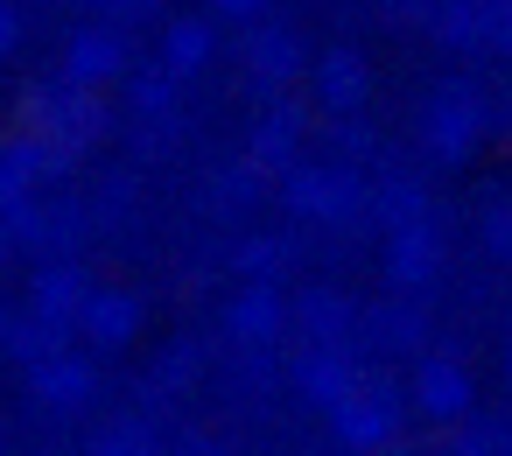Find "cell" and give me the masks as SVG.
<instances>
[{
	"mask_svg": "<svg viewBox=\"0 0 512 456\" xmlns=\"http://www.w3.org/2000/svg\"><path fill=\"white\" fill-rule=\"evenodd\" d=\"M330 421H337V435L351 449H379L393 435V393H351V400L330 407Z\"/></svg>",
	"mask_w": 512,
	"mask_h": 456,
	"instance_id": "obj_1",
	"label": "cell"
},
{
	"mask_svg": "<svg viewBox=\"0 0 512 456\" xmlns=\"http://www.w3.org/2000/svg\"><path fill=\"white\" fill-rule=\"evenodd\" d=\"M36 393H43L50 407H64V414H71V407H85V400H92V365H85V358H71V351L43 358V365H36Z\"/></svg>",
	"mask_w": 512,
	"mask_h": 456,
	"instance_id": "obj_2",
	"label": "cell"
},
{
	"mask_svg": "<svg viewBox=\"0 0 512 456\" xmlns=\"http://www.w3.org/2000/svg\"><path fill=\"white\" fill-rule=\"evenodd\" d=\"M225 323H232L239 344H274V337H281V295H274V288H246Z\"/></svg>",
	"mask_w": 512,
	"mask_h": 456,
	"instance_id": "obj_3",
	"label": "cell"
},
{
	"mask_svg": "<svg viewBox=\"0 0 512 456\" xmlns=\"http://www.w3.org/2000/svg\"><path fill=\"white\" fill-rule=\"evenodd\" d=\"M78 323H85L99 344H127V337L141 330V302H134V295H92Z\"/></svg>",
	"mask_w": 512,
	"mask_h": 456,
	"instance_id": "obj_4",
	"label": "cell"
},
{
	"mask_svg": "<svg viewBox=\"0 0 512 456\" xmlns=\"http://www.w3.org/2000/svg\"><path fill=\"white\" fill-rule=\"evenodd\" d=\"M414 400H421L428 414H463V400H470V379H463L449 358H428V365H421V379H414Z\"/></svg>",
	"mask_w": 512,
	"mask_h": 456,
	"instance_id": "obj_5",
	"label": "cell"
},
{
	"mask_svg": "<svg viewBox=\"0 0 512 456\" xmlns=\"http://www.w3.org/2000/svg\"><path fill=\"white\" fill-rule=\"evenodd\" d=\"M295 379H302V393H309V400H323V407H337V400H351V365H344L337 351H309Z\"/></svg>",
	"mask_w": 512,
	"mask_h": 456,
	"instance_id": "obj_6",
	"label": "cell"
},
{
	"mask_svg": "<svg viewBox=\"0 0 512 456\" xmlns=\"http://www.w3.org/2000/svg\"><path fill=\"white\" fill-rule=\"evenodd\" d=\"M344 190H351L344 176H330V169H302V176H295V190H288V204H295V211H309V218H316V211H323V218H337V211L351 204Z\"/></svg>",
	"mask_w": 512,
	"mask_h": 456,
	"instance_id": "obj_7",
	"label": "cell"
},
{
	"mask_svg": "<svg viewBox=\"0 0 512 456\" xmlns=\"http://www.w3.org/2000/svg\"><path fill=\"white\" fill-rule=\"evenodd\" d=\"M85 281L71 274V267H57V274H43L36 281V316H50V323H71V316H85Z\"/></svg>",
	"mask_w": 512,
	"mask_h": 456,
	"instance_id": "obj_8",
	"label": "cell"
},
{
	"mask_svg": "<svg viewBox=\"0 0 512 456\" xmlns=\"http://www.w3.org/2000/svg\"><path fill=\"white\" fill-rule=\"evenodd\" d=\"M113 71H120V43H113V36H78L71 78H78V85H99V78H113Z\"/></svg>",
	"mask_w": 512,
	"mask_h": 456,
	"instance_id": "obj_9",
	"label": "cell"
},
{
	"mask_svg": "<svg viewBox=\"0 0 512 456\" xmlns=\"http://www.w3.org/2000/svg\"><path fill=\"white\" fill-rule=\"evenodd\" d=\"M316 92H323V106H358V99H365V64H358V57H330Z\"/></svg>",
	"mask_w": 512,
	"mask_h": 456,
	"instance_id": "obj_10",
	"label": "cell"
},
{
	"mask_svg": "<svg viewBox=\"0 0 512 456\" xmlns=\"http://www.w3.org/2000/svg\"><path fill=\"white\" fill-rule=\"evenodd\" d=\"M204 57H211V22H183L169 36V71H197Z\"/></svg>",
	"mask_w": 512,
	"mask_h": 456,
	"instance_id": "obj_11",
	"label": "cell"
},
{
	"mask_svg": "<svg viewBox=\"0 0 512 456\" xmlns=\"http://www.w3.org/2000/svg\"><path fill=\"white\" fill-rule=\"evenodd\" d=\"M435 267V246H428V232H400V246H393V274L400 281H421Z\"/></svg>",
	"mask_w": 512,
	"mask_h": 456,
	"instance_id": "obj_12",
	"label": "cell"
},
{
	"mask_svg": "<svg viewBox=\"0 0 512 456\" xmlns=\"http://www.w3.org/2000/svg\"><path fill=\"white\" fill-rule=\"evenodd\" d=\"M302 323L323 337V330H337V323H344V302H337V295H302Z\"/></svg>",
	"mask_w": 512,
	"mask_h": 456,
	"instance_id": "obj_13",
	"label": "cell"
},
{
	"mask_svg": "<svg viewBox=\"0 0 512 456\" xmlns=\"http://www.w3.org/2000/svg\"><path fill=\"white\" fill-rule=\"evenodd\" d=\"M288 64H295V43H288V36H274V43L260 36V43H253V71H274V78H281Z\"/></svg>",
	"mask_w": 512,
	"mask_h": 456,
	"instance_id": "obj_14",
	"label": "cell"
},
{
	"mask_svg": "<svg viewBox=\"0 0 512 456\" xmlns=\"http://www.w3.org/2000/svg\"><path fill=\"white\" fill-rule=\"evenodd\" d=\"M99 456H148V435H141V428H120V435L99 442Z\"/></svg>",
	"mask_w": 512,
	"mask_h": 456,
	"instance_id": "obj_15",
	"label": "cell"
},
{
	"mask_svg": "<svg viewBox=\"0 0 512 456\" xmlns=\"http://www.w3.org/2000/svg\"><path fill=\"white\" fill-rule=\"evenodd\" d=\"M211 8H218V15H232V22H246V15H260V8H267V0H211Z\"/></svg>",
	"mask_w": 512,
	"mask_h": 456,
	"instance_id": "obj_16",
	"label": "cell"
},
{
	"mask_svg": "<svg viewBox=\"0 0 512 456\" xmlns=\"http://www.w3.org/2000/svg\"><path fill=\"white\" fill-rule=\"evenodd\" d=\"M15 36H22V29H15V8L0 0V50H15Z\"/></svg>",
	"mask_w": 512,
	"mask_h": 456,
	"instance_id": "obj_17",
	"label": "cell"
}]
</instances>
